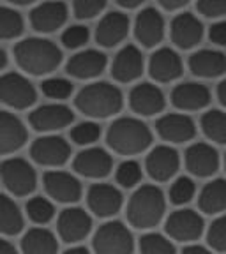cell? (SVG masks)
<instances>
[{
    "instance_id": "6da1fadb",
    "label": "cell",
    "mask_w": 226,
    "mask_h": 254,
    "mask_svg": "<svg viewBox=\"0 0 226 254\" xmlns=\"http://www.w3.org/2000/svg\"><path fill=\"white\" fill-rule=\"evenodd\" d=\"M16 64L32 76H44L53 72L62 62V52L53 41L44 37H28L16 44Z\"/></svg>"
},
{
    "instance_id": "7a4b0ae2",
    "label": "cell",
    "mask_w": 226,
    "mask_h": 254,
    "mask_svg": "<svg viewBox=\"0 0 226 254\" xmlns=\"http://www.w3.org/2000/svg\"><path fill=\"white\" fill-rule=\"evenodd\" d=\"M75 106L90 119H108L122 110L124 95L115 85L108 81H95L85 85L76 94Z\"/></svg>"
},
{
    "instance_id": "3957f363",
    "label": "cell",
    "mask_w": 226,
    "mask_h": 254,
    "mask_svg": "<svg viewBox=\"0 0 226 254\" xmlns=\"http://www.w3.org/2000/svg\"><path fill=\"white\" fill-rule=\"evenodd\" d=\"M166 199L155 186H140L127 203V221L136 230H151L163 221Z\"/></svg>"
},
{
    "instance_id": "277c9868",
    "label": "cell",
    "mask_w": 226,
    "mask_h": 254,
    "mask_svg": "<svg viewBox=\"0 0 226 254\" xmlns=\"http://www.w3.org/2000/svg\"><path fill=\"white\" fill-rule=\"evenodd\" d=\"M106 143L120 155H135L147 150L152 143V132L145 122L131 117H122L108 127Z\"/></svg>"
},
{
    "instance_id": "5b68a950",
    "label": "cell",
    "mask_w": 226,
    "mask_h": 254,
    "mask_svg": "<svg viewBox=\"0 0 226 254\" xmlns=\"http://www.w3.org/2000/svg\"><path fill=\"white\" fill-rule=\"evenodd\" d=\"M92 247L95 254H133L135 240L129 228L122 222L110 221L97 228L92 238Z\"/></svg>"
},
{
    "instance_id": "8992f818",
    "label": "cell",
    "mask_w": 226,
    "mask_h": 254,
    "mask_svg": "<svg viewBox=\"0 0 226 254\" xmlns=\"http://www.w3.org/2000/svg\"><path fill=\"white\" fill-rule=\"evenodd\" d=\"M2 182L12 196H28L37 187V175L28 161L21 157L5 159L2 163Z\"/></svg>"
},
{
    "instance_id": "52a82bcc",
    "label": "cell",
    "mask_w": 226,
    "mask_h": 254,
    "mask_svg": "<svg viewBox=\"0 0 226 254\" xmlns=\"http://www.w3.org/2000/svg\"><path fill=\"white\" fill-rule=\"evenodd\" d=\"M0 99L12 110H27L36 103V87L25 76L18 72H7L0 81Z\"/></svg>"
},
{
    "instance_id": "ba28073f",
    "label": "cell",
    "mask_w": 226,
    "mask_h": 254,
    "mask_svg": "<svg viewBox=\"0 0 226 254\" xmlns=\"http://www.w3.org/2000/svg\"><path fill=\"white\" fill-rule=\"evenodd\" d=\"M30 157L41 166H64L71 157V145L60 136H41L30 145Z\"/></svg>"
},
{
    "instance_id": "9c48e42d",
    "label": "cell",
    "mask_w": 226,
    "mask_h": 254,
    "mask_svg": "<svg viewBox=\"0 0 226 254\" xmlns=\"http://www.w3.org/2000/svg\"><path fill=\"white\" fill-rule=\"evenodd\" d=\"M203 219L198 212L191 208H180L168 215L164 222V230L170 235V238L177 242H193L198 240L203 233Z\"/></svg>"
},
{
    "instance_id": "30bf717a",
    "label": "cell",
    "mask_w": 226,
    "mask_h": 254,
    "mask_svg": "<svg viewBox=\"0 0 226 254\" xmlns=\"http://www.w3.org/2000/svg\"><path fill=\"white\" fill-rule=\"evenodd\" d=\"M57 231L66 244H78L92 231V217L79 206L64 208L57 219Z\"/></svg>"
},
{
    "instance_id": "8fae6325",
    "label": "cell",
    "mask_w": 226,
    "mask_h": 254,
    "mask_svg": "<svg viewBox=\"0 0 226 254\" xmlns=\"http://www.w3.org/2000/svg\"><path fill=\"white\" fill-rule=\"evenodd\" d=\"M43 186L46 194L59 203H76L83 194L79 180L68 171H46L43 177Z\"/></svg>"
},
{
    "instance_id": "7c38bea8",
    "label": "cell",
    "mask_w": 226,
    "mask_h": 254,
    "mask_svg": "<svg viewBox=\"0 0 226 254\" xmlns=\"http://www.w3.org/2000/svg\"><path fill=\"white\" fill-rule=\"evenodd\" d=\"M75 120L73 110L66 104H43L28 115V122L37 132H53L71 126Z\"/></svg>"
},
{
    "instance_id": "4fadbf2b",
    "label": "cell",
    "mask_w": 226,
    "mask_h": 254,
    "mask_svg": "<svg viewBox=\"0 0 226 254\" xmlns=\"http://www.w3.org/2000/svg\"><path fill=\"white\" fill-rule=\"evenodd\" d=\"M73 170L87 179H106L113 170V159L104 148L90 147L76 155Z\"/></svg>"
},
{
    "instance_id": "5bb4252c",
    "label": "cell",
    "mask_w": 226,
    "mask_h": 254,
    "mask_svg": "<svg viewBox=\"0 0 226 254\" xmlns=\"http://www.w3.org/2000/svg\"><path fill=\"white\" fill-rule=\"evenodd\" d=\"M180 166L179 152L168 145H159L149 152L145 159V170L155 182H166L173 177Z\"/></svg>"
},
{
    "instance_id": "9a60e30c",
    "label": "cell",
    "mask_w": 226,
    "mask_h": 254,
    "mask_svg": "<svg viewBox=\"0 0 226 254\" xmlns=\"http://www.w3.org/2000/svg\"><path fill=\"white\" fill-rule=\"evenodd\" d=\"M135 37L143 48L157 46L164 37V18L155 7H145L135 20Z\"/></svg>"
},
{
    "instance_id": "2e32d148",
    "label": "cell",
    "mask_w": 226,
    "mask_h": 254,
    "mask_svg": "<svg viewBox=\"0 0 226 254\" xmlns=\"http://www.w3.org/2000/svg\"><path fill=\"white\" fill-rule=\"evenodd\" d=\"M122 192L110 184H94L87 192V205L97 217H111L122 208Z\"/></svg>"
},
{
    "instance_id": "e0dca14e",
    "label": "cell",
    "mask_w": 226,
    "mask_h": 254,
    "mask_svg": "<svg viewBox=\"0 0 226 254\" xmlns=\"http://www.w3.org/2000/svg\"><path fill=\"white\" fill-rule=\"evenodd\" d=\"M186 168L191 175L207 179L219 170V154L209 143H193L184 155Z\"/></svg>"
},
{
    "instance_id": "ac0fdd59",
    "label": "cell",
    "mask_w": 226,
    "mask_h": 254,
    "mask_svg": "<svg viewBox=\"0 0 226 254\" xmlns=\"http://www.w3.org/2000/svg\"><path fill=\"white\" fill-rule=\"evenodd\" d=\"M171 41L180 50H191L198 46L203 39V25L193 12L177 14L170 28Z\"/></svg>"
},
{
    "instance_id": "d6986e66",
    "label": "cell",
    "mask_w": 226,
    "mask_h": 254,
    "mask_svg": "<svg viewBox=\"0 0 226 254\" xmlns=\"http://www.w3.org/2000/svg\"><path fill=\"white\" fill-rule=\"evenodd\" d=\"M163 90L157 85L152 83H140L129 92V106L135 113L142 117H154L164 110Z\"/></svg>"
},
{
    "instance_id": "ffe728a7",
    "label": "cell",
    "mask_w": 226,
    "mask_h": 254,
    "mask_svg": "<svg viewBox=\"0 0 226 254\" xmlns=\"http://www.w3.org/2000/svg\"><path fill=\"white\" fill-rule=\"evenodd\" d=\"M108 59L103 52L97 50H85L78 52L68 60L66 72L76 79H94L106 69Z\"/></svg>"
},
{
    "instance_id": "44dd1931",
    "label": "cell",
    "mask_w": 226,
    "mask_h": 254,
    "mask_svg": "<svg viewBox=\"0 0 226 254\" xmlns=\"http://www.w3.org/2000/svg\"><path fill=\"white\" fill-rule=\"evenodd\" d=\"M68 5L64 2H44L32 9L30 25L36 32L52 34L68 21Z\"/></svg>"
},
{
    "instance_id": "7402d4cb",
    "label": "cell",
    "mask_w": 226,
    "mask_h": 254,
    "mask_svg": "<svg viewBox=\"0 0 226 254\" xmlns=\"http://www.w3.org/2000/svg\"><path fill=\"white\" fill-rule=\"evenodd\" d=\"M129 18L122 11H110L95 27V41L103 48H113L127 37Z\"/></svg>"
},
{
    "instance_id": "603a6c76",
    "label": "cell",
    "mask_w": 226,
    "mask_h": 254,
    "mask_svg": "<svg viewBox=\"0 0 226 254\" xmlns=\"http://www.w3.org/2000/svg\"><path fill=\"white\" fill-rule=\"evenodd\" d=\"M155 131L164 141L186 143L191 141L196 134V126L193 119L184 113H170L155 122Z\"/></svg>"
},
{
    "instance_id": "cb8c5ba5",
    "label": "cell",
    "mask_w": 226,
    "mask_h": 254,
    "mask_svg": "<svg viewBox=\"0 0 226 254\" xmlns=\"http://www.w3.org/2000/svg\"><path fill=\"white\" fill-rule=\"evenodd\" d=\"M145 67V60L138 48L127 44L120 50L111 64V76L120 83H131L138 79Z\"/></svg>"
},
{
    "instance_id": "d4e9b609",
    "label": "cell",
    "mask_w": 226,
    "mask_h": 254,
    "mask_svg": "<svg viewBox=\"0 0 226 254\" xmlns=\"http://www.w3.org/2000/svg\"><path fill=\"white\" fill-rule=\"evenodd\" d=\"M184 65L179 53L171 48H161L151 55L149 60V72L159 83H170L182 76Z\"/></svg>"
},
{
    "instance_id": "484cf974",
    "label": "cell",
    "mask_w": 226,
    "mask_h": 254,
    "mask_svg": "<svg viewBox=\"0 0 226 254\" xmlns=\"http://www.w3.org/2000/svg\"><path fill=\"white\" fill-rule=\"evenodd\" d=\"M171 104L182 111H198L211 104V90L203 83L186 81L171 90Z\"/></svg>"
},
{
    "instance_id": "4316f807",
    "label": "cell",
    "mask_w": 226,
    "mask_h": 254,
    "mask_svg": "<svg viewBox=\"0 0 226 254\" xmlns=\"http://www.w3.org/2000/svg\"><path fill=\"white\" fill-rule=\"evenodd\" d=\"M28 138L27 127L14 113L2 111L0 115V148L2 154H12L25 147Z\"/></svg>"
},
{
    "instance_id": "83f0119b",
    "label": "cell",
    "mask_w": 226,
    "mask_h": 254,
    "mask_svg": "<svg viewBox=\"0 0 226 254\" xmlns=\"http://www.w3.org/2000/svg\"><path fill=\"white\" fill-rule=\"evenodd\" d=\"M191 72L198 78H219L226 72V55L218 50H200L187 60Z\"/></svg>"
},
{
    "instance_id": "f1b7e54d",
    "label": "cell",
    "mask_w": 226,
    "mask_h": 254,
    "mask_svg": "<svg viewBox=\"0 0 226 254\" xmlns=\"http://www.w3.org/2000/svg\"><path fill=\"white\" fill-rule=\"evenodd\" d=\"M59 244L55 235L46 228H32L21 238L23 254H57Z\"/></svg>"
},
{
    "instance_id": "f546056e",
    "label": "cell",
    "mask_w": 226,
    "mask_h": 254,
    "mask_svg": "<svg viewBox=\"0 0 226 254\" xmlns=\"http://www.w3.org/2000/svg\"><path fill=\"white\" fill-rule=\"evenodd\" d=\"M198 206L203 214L209 215L226 210V180L216 179L207 184L198 196Z\"/></svg>"
},
{
    "instance_id": "4dcf8cb0",
    "label": "cell",
    "mask_w": 226,
    "mask_h": 254,
    "mask_svg": "<svg viewBox=\"0 0 226 254\" xmlns=\"http://www.w3.org/2000/svg\"><path fill=\"white\" fill-rule=\"evenodd\" d=\"M25 226L23 214L20 206L16 205L7 194H2L0 198V230L5 237H14L21 233Z\"/></svg>"
},
{
    "instance_id": "1f68e13d",
    "label": "cell",
    "mask_w": 226,
    "mask_h": 254,
    "mask_svg": "<svg viewBox=\"0 0 226 254\" xmlns=\"http://www.w3.org/2000/svg\"><path fill=\"white\" fill-rule=\"evenodd\" d=\"M202 131L207 138L219 145H226V113L221 110H211L200 120Z\"/></svg>"
},
{
    "instance_id": "d6a6232c",
    "label": "cell",
    "mask_w": 226,
    "mask_h": 254,
    "mask_svg": "<svg viewBox=\"0 0 226 254\" xmlns=\"http://www.w3.org/2000/svg\"><path fill=\"white\" fill-rule=\"evenodd\" d=\"M23 16L20 12L7 7V5L0 9V36H2V39L9 41L20 37L23 34Z\"/></svg>"
},
{
    "instance_id": "836d02e7",
    "label": "cell",
    "mask_w": 226,
    "mask_h": 254,
    "mask_svg": "<svg viewBox=\"0 0 226 254\" xmlns=\"http://www.w3.org/2000/svg\"><path fill=\"white\" fill-rule=\"evenodd\" d=\"M27 215L32 222L36 224H48L55 217V206L50 199L43 198V196H36V198L28 199L27 203Z\"/></svg>"
},
{
    "instance_id": "e575fe53",
    "label": "cell",
    "mask_w": 226,
    "mask_h": 254,
    "mask_svg": "<svg viewBox=\"0 0 226 254\" xmlns=\"http://www.w3.org/2000/svg\"><path fill=\"white\" fill-rule=\"evenodd\" d=\"M140 253L142 254H177L173 244L164 235L147 233L140 240Z\"/></svg>"
},
{
    "instance_id": "d590c367",
    "label": "cell",
    "mask_w": 226,
    "mask_h": 254,
    "mask_svg": "<svg viewBox=\"0 0 226 254\" xmlns=\"http://www.w3.org/2000/svg\"><path fill=\"white\" fill-rule=\"evenodd\" d=\"M115 179L119 186L131 189V187L138 186L140 180H142V166H140V163L133 161V159L122 161L115 171Z\"/></svg>"
},
{
    "instance_id": "8d00e7d4",
    "label": "cell",
    "mask_w": 226,
    "mask_h": 254,
    "mask_svg": "<svg viewBox=\"0 0 226 254\" xmlns=\"http://www.w3.org/2000/svg\"><path fill=\"white\" fill-rule=\"evenodd\" d=\"M195 192H196L195 182L189 177H179L170 187V201L177 206L186 205V203H189L191 199L195 198Z\"/></svg>"
},
{
    "instance_id": "74e56055",
    "label": "cell",
    "mask_w": 226,
    "mask_h": 254,
    "mask_svg": "<svg viewBox=\"0 0 226 254\" xmlns=\"http://www.w3.org/2000/svg\"><path fill=\"white\" fill-rule=\"evenodd\" d=\"M101 138V127L95 122H79L71 129V139L76 145L88 147Z\"/></svg>"
},
{
    "instance_id": "f35d334b",
    "label": "cell",
    "mask_w": 226,
    "mask_h": 254,
    "mask_svg": "<svg viewBox=\"0 0 226 254\" xmlns=\"http://www.w3.org/2000/svg\"><path fill=\"white\" fill-rule=\"evenodd\" d=\"M41 90L44 95L52 97V99H68L73 94V83L66 78H48L41 85Z\"/></svg>"
},
{
    "instance_id": "ab89813d",
    "label": "cell",
    "mask_w": 226,
    "mask_h": 254,
    "mask_svg": "<svg viewBox=\"0 0 226 254\" xmlns=\"http://www.w3.org/2000/svg\"><path fill=\"white\" fill-rule=\"evenodd\" d=\"M207 242L218 253H226V215L218 217L207 231Z\"/></svg>"
},
{
    "instance_id": "60d3db41",
    "label": "cell",
    "mask_w": 226,
    "mask_h": 254,
    "mask_svg": "<svg viewBox=\"0 0 226 254\" xmlns=\"http://www.w3.org/2000/svg\"><path fill=\"white\" fill-rule=\"evenodd\" d=\"M90 37V32L85 25H71L64 30L62 34V44L68 50H78V48L85 46Z\"/></svg>"
},
{
    "instance_id": "b9f144b4",
    "label": "cell",
    "mask_w": 226,
    "mask_h": 254,
    "mask_svg": "<svg viewBox=\"0 0 226 254\" xmlns=\"http://www.w3.org/2000/svg\"><path fill=\"white\" fill-rule=\"evenodd\" d=\"M106 9V2L103 0H78L73 4V14L78 20H92Z\"/></svg>"
},
{
    "instance_id": "7bdbcfd3",
    "label": "cell",
    "mask_w": 226,
    "mask_h": 254,
    "mask_svg": "<svg viewBox=\"0 0 226 254\" xmlns=\"http://www.w3.org/2000/svg\"><path fill=\"white\" fill-rule=\"evenodd\" d=\"M196 9L205 18H223L226 14V0H200L196 2Z\"/></svg>"
},
{
    "instance_id": "ee69618b",
    "label": "cell",
    "mask_w": 226,
    "mask_h": 254,
    "mask_svg": "<svg viewBox=\"0 0 226 254\" xmlns=\"http://www.w3.org/2000/svg\"><path fill=\"white\" fill-rule=\"evenodd\" d=\"M209 37L218 46H226V21H218L209 30Z\"/></svg>"
},
{
    "instance_id": "f6af8a7d",
    "label": "cell",
    "mask_w": 226,
    "mask_h": 254,
    "mask_svg": "<svg viewBox=\"0 0 226 254\" xmlns=\"http://www.w3.org/2000/svg\"><path fill=\"white\" fill-rule=\"evenodd\" d=\"M159 5H161L164 11L173 12V11H179V9L186 7L187 2H186V0H161V2H159Z\"/></svg>"
},
{
    "instance_id": "bcb514c9",
    "label": "cell",
    "mask_w": 226,
    "mask_h": 254,
    "mask_svg": "<svg viewBox=\"0 0 226 254\" xmlns=\"http://www.w3.org/2000/svg\"><path fill=\"white\" fill-rule=\"evenodd\" d=\"M182 254H212V251H209L207 247L202 246H189L182 251Z\"/></svg>"
},
{
    "instance_id": "7dc6e473",
    "label": "cell",
    "mask_w": 226,
    "mask_h": 254,
    "mask_svg": "<svg viewBox=\"0 0 226 254\" xmlns=\"http://www.w3.org/2000/svg\"><path fill=\"white\" fill-rule=\"evenodd\" d=\"M0 254H20V253H18V249L9 240H2V244H0Z\"/></svg>"
},
{
    "instance_id": "c3c4849f",
    "label": "cell",
    "mask_w": 226,
    "mask_h": 254,
    "mask_svg": "<svg viewBox=\"0 0 226 254\" xmlns=\"http://www.w3.org/2000/svg\"><path fill=\"white\" fill-rule=\"evenodd\" d=\"M218 99L226 108V79H223L221 83L218 85Z\"/></svg>"
},
{
    "instance_id": "681fc988",
    "label": "cell",
    "mask_w": 226,
    "mask_h": 254,
    "mask_svg": "<svg viewBox=\"0 0 226 254\" xmlns=\"http://www.w3.org/2000/svg\"><path fill=\"white\" fill-rule=\"evenodd\" d=\"M119 5L122 9H136L142 5V0H119Z\"/></svg>"
},
{
    "instance_id": "f907efd6",
    "label": "cell",
    "mask_w": 226,
    "mask_h": 254,
    "mask_svg": "<svg viewBox=\"0 0 226 254\" xmlns=\"http://www.w3.org/2000/svg\"><path fill=\"white\" fill-rule=\"evenodd\" d=\"M64 254H90V251L85 249V247H71V249H68Z\"/></svg>"
},
{
    "instance_id": "816d5d0a",
    "label": "cell",
    "mask_w": 226,
    "mask_h": 254,
    "mask_svg": "<svg viewBox=\"0 0 226 254\" xmlns=\"http://www.w3.org/2000/svg\"><path fill=\"white\" fill-rule=\"evenodd\" d=\"M223 164H225V170H226V155H225V161H223Z\"/></svg>"
}]
</instances>
